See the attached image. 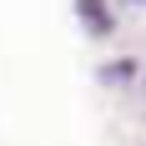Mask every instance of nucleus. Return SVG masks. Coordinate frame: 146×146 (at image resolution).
<instances>
[{"label": "nucleus", "instance_id": "1", "mask_svg": "<svg viewBox=\"0 0 146 146\" xmlns=\"http://www.w3.org/2000/svg\"><path fill=\"white\" fill-rule=\"evenodd\" d=\"M76 5H81V20H86L91 30H106V25H111V20H106V5H101V0H76Z\"/></svg>", "mask_w": 146, "mask_h": 146}]
</instances>
